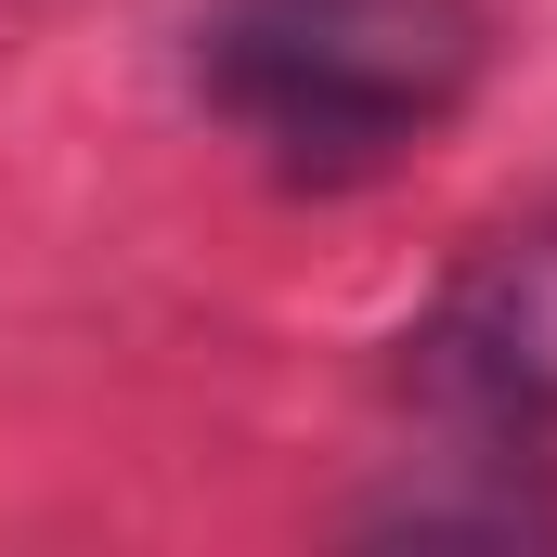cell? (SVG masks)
Returning a JSON list of instances; mask_svg holds the SVG:
<instances>
[{
	"instance_id": "obj_1",
	"label": "cell",
	"mask_w": 557,
	"mask_h": 557,
	"mask_svg": "<svg viewBox=\"0 0 557 557\" xmlns=\"http://www.w3.org/2000/svg\"><path fill=\"white\" fill-rule=\"evenodd\" d=\"M493 0H208L195 104L285 195H363L467 117Z\"/></svg>"
},
{
	"instance_id": "obj_2",
	"label": "cell",
	"mask_w": 557,
	"mask_h": 557,
	"mask_svg": "<svg viewBox=\"0 0 557 557\" xmlns=\"http://www.w3.org/2000/svg\"><path fill=\"white\" fill-rule=\"evenodd\" d=\"M403 403L428 416L441 467L493 480L480 532H557L532 493L557 467V195L441 285V311L403 337Z\"/></svg>"
}]
</instances>
